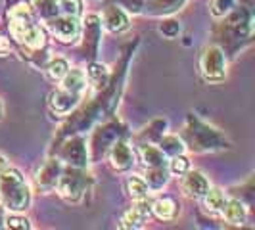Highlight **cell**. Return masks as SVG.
<instances>
[{
	"mask_svg": "<svg viewBox=\"0 0 255 230\" xmlns=\"http://www.w3.org/2000/svg\"><path fill=\"white\" fill-rule=\"evenodd\" d=\"M0 202L12 213H23L31 204V192L25 177L17 169L6 167L0 173Z\"/></svg>",
	"mask_w": 255,
	"mask_h": 230,
	"instance_id": "cell-1",
	"label": "cell"
},
{
	"mask_svg": "<svg viewBox=\"0 0 255 230\" xmlns=\"http://www.w3.org/2000/svg\"><path fill=\"white\" fill-rule=\"evenodd\" d=\"M200 67L205 81H211V83L223 81L227 73V62H225L223 50L219 46H207L200 58Z\"/></svg>",
	"mask_w": 255,
	"mask_h": 230,
	"instance_id": "cell-2",
	"label": "cell"
},
{
	"mask_svg": "<svg viewBox=\"0 0 255 230\" xmlns=\"http://www.w3.org/2000/svg\"><path fill=\"white\" fill-rule=\"evenodd\" d=\"M85 188H87V179L79 171H69L65 175H60L58 179L60 196L65 198L67 202H79L81 196L85 194Z\"/></svg>",
	"mask_w": 255,
	"mask_h": 230,
	"instance_id": "cell-3",
	"label": "cell"
},
{
	"mask_svg": "<svg viewBox=\"0 0 255 230\" xmlns=\"http://www.w3.org/2000/svg\"><path fill=\"white\" fill-rule=\"evenodd\" d=\"M48 23H50L52 33L64 42H71L81 35L79 17H73V15H65V13L64 15H56V17L48 19Z\"/></svg>",
	"mask_w": 255,
	"mask_h": 230,
	"instance_id": "cell-4",
	"label": "cell"
},
{
	"mask_svg": "<svg viewBox=\"0 0 255 230\" xmlns=\"http://www.w3.org/2000/svg\"><path fill=\"white\" fill-rule=\"evenodd\" d=\"M150 213H152V205L148 204V200H136V204L121 219V229H142Z\"/></svg>",
	"mask_w": 255,
	"mask_h": 230,
	"instance_id": "cell-5",
	"label": "cell"
},
{
	"mask_svg": "<svg viewBox=\"0 0 255 230\" xmlns=\"http://www.w3.org/2000/svg\"><path fill=\"white\" fill-rule=\"evenodd\" d=\"M182 190L190 198H204V194L209 190V182L200 171H186L182 177Z\"/></svg>",
	"mask_w": 255,
	"mask_h": 230,
	"instance_id": "cell-6",
	"label": "cell"
},
{
	"mask_svg": "<svg viewBox=\"0 0 255 230\" xmlns=\"http://www.w3.org/2000/svg\"><path fill=\"white\" fill-rule=\"evenodd\" d=\"M79 96H81V94L69 92V90H65V89L56 90V92H52V96H50L52 110L60 115H67L77 106Z\"/></svg>",
	"mask_w": 255,
	"mask_h": 230,
	"instance_id": "cell-7",
	"label": "cell"
},
{
	"mask_svg": "<svg viewBox=\"0 0 255 230\" xmlns=\"http://www.w3.org/2000/svg\"><path fill=\"white\" fill-rule=\"evenodd\" d=\"M110 161H112L114 169H117V171H127L134 163V153L130 152V148L125 142H117V144H114V148L110 152Z\"/></svg>",
	"mask_w": 255,
	"mask_h": 230,
	"instance_id": "cell-8",
	"label": "cell"
},
{
	"mask_svg": "<svg viewBox=\"0 0 255 230\" xmlns=\"http://www.w3.org/2000/svg\"><path fill=\"white\" fill-rule=\"evenodd\" d=\"M104 25L112 33H121L128 29V17L119 6H108L104 12Z\"/></svg>",
	"mask_w": 255,
	"mask_h": 230,
	"instance_id": "cell-9",
	"label": "cell"
},
{
	"mask_svg": "<svg viewBox=\"0 0 255 230\" xmlns=\"http://www.w3.org/2000/svg\"><path fill=\"white\" fill-rule=\"evenodd\" d=\"M152 213L161 221H173L179 213V204L175 198L171 196H163V198H157L152 204Z\"/></svg>",
	"mask_w": 255,
	"mask_h": 230,
	"instance_id": "cell-10",
	"label": "cell"
},
{
	"mask_svg": "<svg viewBox=\"0 0 255 230\" xmlns=\"http://www.w3.org/2000/svg\"><path fill=\"white\" fill-rule=\"evenodd\" d=\"M62 175V169H60V163L52 159L50 163L42 167V171L38 173L37 177V184L40 190H52L56 184H58V179Z\"/></svg>",
	"mask_w": 255,
	"mask_h": 230,
	"instance_id": "cell-11",
	"label": "cell"
},
{
	"mask_svg": "<svg viewBox=\"0 0 255 230\" xmlns=\"http://www.w3.org/2000/svg\"><path fill=\"white\" fill-rule=\"evenodd\" d=\"M221 213H223V217L229 225L240 227V225L246 223V207L238 200H227L223 209H221Z\"/></svg>",
	"mask_w": 255,
	"mask_h": 230,
	"instance_id": "cell-12",
	"label": "cell"
},
{
	"mask_svg": "<svg viewBox=\"0 0 255 230\" xmlns=\"http://www.w3.org/2000/svg\"><path fill=\"white\" fill-rule=\"evenodd\" d=\"M85 85H87V75L83 71H79V69L67 71L64 79H62V89L75 92V94H81L85 90Z\"/></svg>",
	"mask_w": 255,
	"mask_h": 230,
	"instance_id": "cell-13",
	"label": "cell"
},
{
	"mask_svg": "<svg viewBox=\"0 0 255 230\" xmlns=\"http://www.w3.org/2000/svg\"><path fill=\"white\" fill-rule=\"evenodd\" d=\"M140 153L142 161L146 167H163L165 165V153L161 152L159 148L155 146H140Z\"/></svg>",
	"mask_w": 255,
	"mask_h": 230,
	"instance_id": "cell-14",
	"label": "cell"
},
{
	"mask_svg": "<svg viewBox=\"0 0 255 230\" xmlns=\"http://www.w3.org/2000/svg\"><path fill=\"white\" fill-rule=\"evenodd\" d=\"M225 202H227L225 192L219 190V188H209V190L204 194L205 209H207V211H211V213H221V209H223Z\"/></svg>",
	"mask_w": 255,
	"mask_h": 230,
	"instance_id": "cell-15",
	"label": "cell"
},
{
	"mask_svg": "<svg viewBox=\"0 0 255 230\" xmlns=\"http://www.w3.org/2000/svg\"><path fill=\"white\" fill-rule=\"evenodd\" d=\"M127 192L134 202H136V200H148V196H150V186L146 184L144 179L130 177V179H127Z\"/></svg>",
	"mask_w": 255,
	"mask_h": 230,
	"instance_id": "cell-16",
	"label": "cell"
},
{
	"mask_svg": "<svg viewBox=\"0 0 255 230\" xmlns=\"http://www.w3.org/2000/svg\"><path fill=\"white\" fill-rule=\"evenodd\" d=\"M167 180H169V171H167V167H148V173H146V184L150 186V188H161L163 184H165Z\"/></svg>",
	"mask_w": 255,
	"mask_h": 230,
	"instance_id": "cell-17",
	"label": "cell"
},
{
	"mask_svg": "<svg viewBox=\"0 0 255 230\" xmlns=\"http://www.w3.org/2000/svg\"><path fill=\"white\" fill-rule=\"evenodd\" d=\"M67 71H69V65H67V62L62 60V58H56V60H52L50 64L46 65V73H48V77L54 79V81H62Z\"/></svg>",
	"mask_w": 255,
	"mask_h": 230,
	"instance_id": "cell-18",
	"label": "cell"
},
{
	"mask_svg": "<svg viewBox=\"0 0 255 230\" xmlns=\"http://www.w3.org/2000/svg\"><path fill=\"white\" fill-rule=\"evenodd\" d=\"M35 6H37L38 13H40L44 19H52V17H56L58 12H60L56 0H35Z\"/></svg>",
	"mask_w": 255,
	"mask_h": 230,
	"instance_id": "cell-19",
	"label": "cell"
},
{
	"mask_svg": "<svg viewBox=\"0 0 255 230\" xmlns=\"http://www.w3.org/2000/svg\"><path fill=\"white\" fill-rule=\"evenodd\" d=\"M108 69L104 67V65H98V64H92L89 67V79L96 85V87H104L106 83H108Z\"/></svg>",
	"mask_w": 255,
	"mask_h": 230,
	"instance_id": "cell-20",
	"label": "cell"
},
{
	"mask_svg": "<svg viewBox=\"0 0 255 230\" xmlns=\"http://www.w3.org/2000/svg\"><path fill=\"white\" fill-rule=\"evenodd\" d=\"M159 150L163 153H169V155H179V153L184 152V146H182V142H180L177 136H165V138L161 140Z\"/></svg>",
	"mask_w": 255,
	"mask_h": 230,
	"instance_id": "cell-21",
	"label": "cell"
},
{
	"mask_svg": "<svg viewBox=\"0 0 255 230\" xmlns=\"http://www.w3.org/2000/svg\"><path fill=\"white\" fill-rule=\"evenodd\" d=\"M58 8H60V12L65 13V15L79 17V15L83 13V2H81V0H60Z\"/></svg>",
	"mask_w": 255,
	"mask_h": 230,
	"instance_id": "cell-22",
	"label": "cell"
},
{
	"mask_svg": "<svg viewBox=\"0 0 255 230\" xmlns=\"http://www.w3.org/2000/svg\"><path fill=\"white\" fill-rule=\"evenodd\" d=\"M169 171L171 173H175V175H179V177H182L186 171H190V161L182 155V153H179V155H173V159H171V165H169Z\"/></svg>",
	"mask_w": 255,
	"mask_h": 230,
	"instance_id": "cell-23",
	"label": "cell"
},
{
	"mask_svg": "<svg viewBox=\"0 0 255 230\" xmlns=\"http://www.w3.org/2000/svg\"><path fill=\"white\" fill-rule=\"evenodd\" d=\"M232 8V0H211V13L215 17H221Z\"/></svg>",
	"mask_w": 255,
	"mask_h": 230,
	"instance_id": "cell-24",
	"label": "cell"
},
{
	"mask_svg": "<svg viewBox=\"0 0 255 230\" xmlns=\"http://www.w3.org/2000/svg\"><path fill=\"white\" fill-rule=\"evenodd\" d=\"M6 227H8V229H21V230H29V229H31L29 221H27L25 217H19V215H15V213L6 219Z\"/></svg>",
	"mask_w": 255,
	"mask_h": 230,
	"instance_id": "cell-25",
	"label": "cell"
},
{
	"mask_svg": "<svg viewBox=\"0 0 255 230\" xmlns=\"http://www.w3.org/2000/svg\"><path fill=\"white\" fill-rule=\"evenodd\" d=\"M6 167H8V161H6V159H4L2 155H0V173H2V171H4Z\"/></svg>",
	"mask_w": 255,
	"mask_h": 230,
	"instance_id": "cell-26",
	"label": "cell"
},
{
	"mask_svg": "<svg viewBox=\"0 0 255 230\" xmlns=\"http://www.w3.org/2000/svg\"><path fill=\"white\" fill-rule=\"evenodd\" d=\"M4 117V106H2V102H0V119Z\"/></svg>",
	"mask_w": 255,
	"mask_h": 230,
	"instance_id": "cell-27",
	"label": "cell"
}]
</instances>
